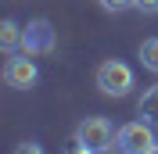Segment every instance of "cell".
<instances>
[{"label":"cell","mask_w":158,"mask_h":154,"mask_svg":"<svg viewBox=\"0 0 158 154\" xmlns=\"http://www.w3.org/2000/svg\"><path fill=\"white\" fill-rule=\"evenodd\" d=\"M148 154H158V144H155V147H151V151H148Z\"/></svg>","instance_id":"4fadbf2b"},{"label":"cell","mask_w":158,"mask_h":154,"mask_svg":"<svg viewBox=\"0 0 158 154\" xmlns=\"http://www.w3.org/2000/svg\"><path fill=\"white\" fill-rule=\"evenodd\" d=\"M97 90L104 97H126L133 90V68L126 61H101L97 65Z\"/></svg>","instance_id":"6da1fadb"},{"label":"cell","mask_w":158,"mask_h":154,"mask_svg":"<svg viewBox=\"0 0 158 154\" xmlns=\"http://www.w3.org/2000/svg\"><path fill=\"white\" fill-rule=\"evenodd\" d=\"M137 111H140V118H144V122L158 125V86H151L148 93L140 97V104H137Z\"/></svg>","instance_id":"8992f818"},{"label":"cell","mask_w":158,"mask_h":154,"mask_svg":"<svg viewBox=\"0 0 158 154\" xmlns=\"http://www.w3.org/2000/svg\"><path fill=\"white\" fill-rule=\"evenodd\" d=\"M0 47L7 50V54H15V50L22 47V29H18L11 18H7V22H0Z\"/></svg>","instance_id":"52a82bcc"},{"label":"cell","mask_w":158,"mask_h":154,"mask_svg":"<svg viewBox=\"0 0 158 154\" xmlns=\"http://www.w3.org/2000/svg\"><path fill=\"white\" fill-rule=\"evenodd\" d=\"M69 154H101V151H94V147H83V144H76Z\"/></svg>","instance_id":"7c38bea8"},{"label":"cell","mask_w":158,"mask_h":154,"mask_svg":"<svg viewBox=\"0 0 158 154\" xmlns=\"http://www.w3.org/2000/svg\"><path fill=\"white\" fill-rule=\"evenodd\" d=\"M155 144H158V140H155V129H151V122H144V118L126 122L122 129H118V136H115L118 154H148Z\"/></svg>","instance_id":"7a4b0ae2"},{"label":"cell","mask_w":158,"mask_h":154,"mask_svg":"<svg viewBox=\"0 0 158 154\" xmlns=\"http://www.w3.org/2000/svg\"><path fill=\"white\" fill-rule=\"evenodd\" d=\"M54 29H50L47 18H36L29 22L25 29H22V54H29V58H36V54H47V50H54Z\"/></svg>","instance_id":"277c9868"},{"label":"cell","mask_w":158,"mask_h":154,"mask_svg":"<svg viewBox=\"0 0 158 154\" xmlns=\"http://www.w3.org/2000/svg\"><path fill=\"white\" fill-rule=\"evenodd\" d=\"M115 125L108 122L104 115H94V118H86V122H79V129H76V144H83V147H94V151H108L111 144H115Z\"/></svg>","instance_id":"3957f363"},{"label":"cell","mask_w":158,"mask_h":154,"mask_svg":"<svg viewBox=\"0 0 158 154\" xmlns=\"http://www.w3.org/2000/svg\"><path fill=\"white\" fill-rule=\"evenodd\" d=\"M140 65L158 75V36H151V39H144V43H140Z\"/></svg>","instance_id":"ba28073f"},{"label":"cell","mask_w":158,"mask_h":154,"mask_svg":"<svg viewBox=\"0 0 158 154\" xmlns=\"http://www.w3.org/2000/svg\"><path fill=\"white\" fill-rule=\"evenodd\" d=\"M40 79V68L36 61L29 58V54H15V58H7V65H4V83L15 90H32Z\"/></svg>","instance_id":"5b68a950"},{"label":"cell","mask_w":158,"mask_h":154,"mask_svg":"<svg viewBox=\"0 0 158 154\" xmlns=\"http://www.w3.org/2000/svg\"><path fill=\"white\" fill-rule=\"evenodd\" d=\"M133 7L144 11V14H155V11H158V0H133Z\"/></svg>","instance_id":"30bf717a"},{"label":"cell","mask_w":158,"mask_h":154,"mask_svg":"<svg viewBox=\"0 0 158 154\" xmlns=\"http://www.w3.org/2000/svg\"><path fill=\"white\" fill-rule=\"evenodd\" d=\"M133 0H101V7L104 11H122V7H129Z\"/></svg>","instance_id":"8fae6325"},{"label":"cell","mask_w":158,"mask_h":154,"mask_svg":"<svg viewBox=\"0 0 158 154\" xmlns=\"http://www.w3.org/2000/svg\"><path fill=\"white\" fill-rule=\"evenodd\" d=\"M15 154H47V151H43L36 140H25V144H18V147H15Z\"/></svg>","instance_id":"9c48e42d"}]
</instances>
